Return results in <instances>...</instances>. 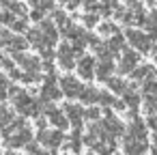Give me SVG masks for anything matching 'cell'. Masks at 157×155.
<instances>
[{"instance_id":"6da1fadb","label":"cell","mask_w":157,"mask_h":155,"mask_svg":"<svg viewBox=\"0 0 157 155\" xmlns=\"http://www.w3.org/2000/svg\"><path fill=\"white\" fill-rule=\"evenodd\" d=\"M63 91H65L67 95H71V97H73V95H80V91H82V88H80V84H78V82H73L71 78H67V80H63Z\"/></svg>"},{"instance_id":"7a4b0ae2","label":"cell","mask_w":157,"mask_h":155,"mask_svg":"<svg viewBox=\"0 0 157 155\" xmlns=\"http://www.w3.org/2000/svg\"><path fill=\"white\" fill-rule=\"evenodd\" d=\"M9 121H11V112L2 110V112H0V127H2L5 123H9Z\"/></svg>"}]
</instances>
